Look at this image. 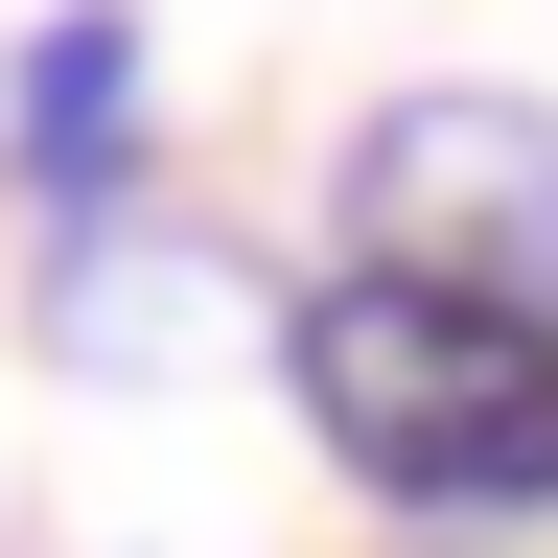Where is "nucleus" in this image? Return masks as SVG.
Masks as SVG:
<instances>
[{"mask_svg":"<svg viewBox=\"0 0 558 558\" xmlns=\"http://www.w3.org/2000/svg\"><path fill=\"white\" fill-rule=\"evenodd\" d=\"M326 256H396V279H488V303L558 326V94H373L326 140Z\"/></svg>","mask_w":558,"mask_h":558,"instance_id":"nucleus-2","label":"nucleus"},{"mask_svg":"<svg viewBox=\"0 0 558 558\" xmlns=\"http://www.w3.org/2000/svg\"><path fill=\"white\" fill-rule=\"evenodd\" d=\"M0 209H24V256L163 209V47H140V0H47L0 47Z\"/></svg>","mask_w":558,"mask_h":558,"instance_id":"nucleus-3","label":"nucleus"},{"mask_svg":"<svg viewBox=\"0 0 558 558\" xmlns=\"http://www.w3.org/2000/svg\"><path fill=\"white\" fill-rule=\"evenodd\" d=\"M279 418L326 442L349 512H396L418 558H512L558 535V326L488 279H396V256H303L256 303Z\"/></svg>","mask_w":558,"mask_h":558,"instance_id":"nucleus-1","label":"nucleus"},{"mask_svg":"<svg viewBox=\"0 0 558 558\" xmlns=\"http://www.w3.org/2000/svg\"><path fill=\"white\" fill-rule=\"evenodd\" d=\"M186 233H163V209H140V233H70L47 256V349H70V373H163V326H186Z\"/></svg>","mask_w":558,"mask_h":558,"instance_id":"nucleus-4","label":"nucleus"}]
</instances>
